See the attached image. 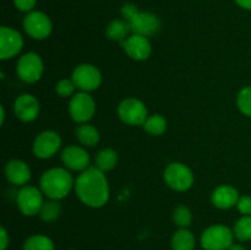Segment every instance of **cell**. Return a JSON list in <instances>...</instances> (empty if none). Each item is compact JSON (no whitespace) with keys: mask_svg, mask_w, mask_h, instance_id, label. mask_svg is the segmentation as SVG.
<instances>
[{"mask_svg":"<svg viewBox=\"0 0 251 250\" xmlns=\"http://www.w3.org/2000/svg\"><path fill=\"white\" fill-rule=\"evenodd\" d=\"M76 195L82 203L92 208H100L108 202L110 196L107 176L97 167H88L75 180Z\"/></svg>","mask_w":251,"mask_h":250,"instance_id":"6da1fadb","label":"cell"},{"mask_svg":"<svg viewBox=\"0 0 251 250\" xmlns=\"http://www.w3.org/2000/svg\"><path fill=\"white\" fill-rule=\"evenodd\" d=\"M75 186L73 176L65 168H50L44 172L39 180L42 193L51 200H61Z\"/></svg>","mask_w":251,"mask_h":250,"instance_id":"7a4b0ae2","label":"cell"},{"mask_svg":"<svg viewBox=\"0 0 251 250\" xmlns=\"http://www.w3.org/2000/svg\"><path fill=\"white\" fill-rule=\"evenodd\" d=\"M234 233L229 227L215 225L206 228L201 235V247L205 250H227L233 244Z\"/></svg>","mask_w":251,"mask_h":250,"instance_id":"3957f363","label":"cell"},{"mask_svg":"<svg viewBox=\"0 0 251 250\" xmlns=\"http://www.w3.org/2000/svg\"><path fill=\"white\" fill-rule=\"evenodd\" d=\"M164 181L176 191H186L193 186L194 174L188 166L180 162L168 164L163 173Z\"/></svg>","mask_w":251,"mask_h":250,"instance_id":"277c9868","label":"cell"},{"mask_svg":"<svg viewBox=\"0 0 251 250\" xmlns=\"http://www.w3.org/2000/svg\"><path fill=\"white\" fill-rule=\"evenodd\" d=\"M43 60L34 51L24 54L19 59L16 65V74L20 80L27 83H34L42 77L43 74Z\"/></svg>","mask_w":251,"mask_h":250,"instance_id":"5b68a950","label":"cell"},{"mask_svg":"<svg viewBox=\"0 0 251 250\" xmlns=\"http://www.w3.org/2000/svg\"><path fill=\"white\" fill-rule=\"evenodd\" d=\"M71 80L76 88L82 92H91L97 90L102 83V74L92 64H80L76 66L71 75Z\"/></svg>","mask_w":251,"mask_h":250,"instance_id":"8992f818","label":"cell"},{"mask_svg":"<svg viewBox=\"0 0 251 250\" xmlns=\"http://www.w3.org/2000/svg\"><path fill=\"white\" fill-rule=\"evenodd\" d=\"M118 115L120 120L127 125H144L147 117V108L142 100L137 98H126L118 105Z\"/></svg>","mask_w":251,"mask_h":250,"instance_id":"52a82bcc","label":"cell"},{"mask_svg":"<svg viewBox=\"0 0 251 250\" xmlns=\"http://www.w3.org/2000/svg\"><path fill=\"white\" fill-rule=\"evenodd\" d=\"M96 112V103L88 92H78L71 97L69 113L73 120L80 124H86L93 118Z\"/></svg>","mask_w":251,"mask_h":250,"instance_id":"ba28073f","label":"cell"},{"mask_svg":"<svg viewBox=\"0 0 251 250\" xmlns=\"http://www.w3.org/2000/svg\"><path fill=\"white\" fill-rule=\"evenodd\" d=\"M16 203L25 216H36L43 206V193L41 189L32 185H25L17 193Z\"/></svg>","mask_w":251,"mask_h":250,"instance_id":"9c48e42d","label":"cell"},{"mask_svg":"<svg viewBox=\"0 0 251 250\" xmlns=\"http://www.w3.org/2000/svg\"><path fill=\"white\" fill-rule=\"evenodd\" d=\"M24 28L33 39H46L50 36L53 25L50 19L42 11H31L25 16Z\"/></svg>","mask_w":251,"mask_h":250,"instance_id":"30bf717a","label":"cell"},{"mask_svg":"<svg viewBox=\"0 0 251 250\" xmlns=\"http://www.w3.org/2000/svg\"><path fill=\"white\" fill-rule=\"evenodd\" d=\"M24 48V38L21 33L11 27L2 26L0 28V59L7 60L16 56Z\"/></svg>","mask_w":251,"mask_h":250,"instance_id":"8fae6325","label":"cell"},{"mask_svg":"<svg viewBox=\"0 0 251 250\" xmlns=\"http://www.w3.org/2000/svg\"><path fill=\"white\" fill-rule=\"evenodd\" d=\"M61 146V137L53 130L41 132L33 142L34 156L41 159H48L56 154Z\"/></svg>","mask_w":251,"mask_h":250,"instance_id":"7c38bea8","label":"cell"},{"mask_svg":"<svg viewBox=\"0 0 251 250\" xmlns=\"http://www.w3.org/2000/svg\"><path fill=\"white\" fill-rule=\"evenodd\" d=\"M122 46L126 55L136 61L146 60L151 55V42L147 37L141 34L131 33L124 42H122Z\"/></svg>","mask_w":251,"mask_h":250,"instance_id":"4fadbf2b","label":"cell"},{"mask_svg":"<svg viewBox=\"0 0 251 250\" xmlns=\"http://www.w3.org/2000/svg\"><path fill=\"white\" fill-rule=\"evenodd\" d=\"M61 161L66 169L75 172H83L88 168L90 156L81 146H68L61 152Z\"/></svg>","mask_w":251,"mask_h":250,"instance_id":"5bb4252c","label":"cell"},{"mask_svg":"<svg viewBox=\"0 0 251 250\" xmlns=\"http://www.w3.org/2000/svg\"><path fill=\"white\" fill-rule=\"evenodd\" d=\"M14 110L16 117L21 122L28 123L33 122L38 117L41 105H39V102L34 96L29 95V93H25V95H21L20 97L16 98Z\"/></svg>","mask_w":251,"mask_h":250,"instance_id":"9a60e30c","label":"cell"},{"mask_svg":"<svg viewBox=\"0 0 251 250\" xmlns=\"http://www.w3.org/2000/svg\"><path fill=\"white\" fill-rule=\"evenodd\" d=\"M132 33L141 34V36L150 37L157 33L161 27V21L158 17L152 12L140 11L134 19L130 21Z\"/></svg>","mask_w":251,"mask_h":250,"instance_id":"2e32d148","label":"cell"},{"mask_svg":"<svg viewBox=\"0 0 251 250\" xmlns=\"http://www.w3.org/2000/svg\"><path fill=\"white\" fill-rule=\"evenodd\" d=\"M239 193L232 185H220L212 191L211 201L213 205L221 210H228L237 206L239 200Z\"/></svg>","mask_w":251,"mask_h":250,"instance_id":"e0dca14e","label":"cell"},{"mask_svg":"<svg viewBox=\"0 0 251 250\" xmlns=\"http://www.w3.org/2000/svg\"><path fill=\"white\" fill-rule=\"evenodd\" d=\"M5 176L14 185H25L31 179V169L20 159H12L5 166Z\"/></svg>","mask_w":251,"mask_h":250,"instance_id":"ac0fdd59","label":"cell"},{"mask_svg":"<svg viewBox=\"0 0 251 250\" xmlns=\"http://www.w3.org/2000/svg\"><path fill=\"white\" fill-rule=\"evenodd\" d=\"M132 33L130 22L126 20H113L105 28V34L109 39L117 42H124Z\"/></svg>","mask_w":251,"mask_h":250,"instance_id":"d6986e66","label":"cell"},{"mask_svg":"<svg viewBox=\"0 0 251 250\" xmlns=\"http://www.w3.org/2000/svg\"><path fill=\"white\" fill-rule=\"evenodd\" d=\"M195 244V237L188 228H180L174 233L173 238H172V249L173 250H194Z\"/></svg>","mask_w":251,"mask_h":250,"instance_id":"ffe728a7","label":"cell"},{"mask_svg":"<svg viewBox=\"0 0 251 250\" xmlns=\"http://www.w3.org/2000/svg\"><path fill=\"white\" fill-rule=\"evenodd\" d=\"M118 162V153L113 149H103L97 153L95 158L96 167L103 173L114 169Z\"/></svg>","mask_w":251,"mask_h":250,"instance_id":"44dd1931","label":"cell"},{"mask_svg":"<svg viewBox=\"0 0 251 250\" xmlns=\"http://www.w3.org/2000/svg\"><path fill=\"white\" fill-rule=\"evenodd\" d=\"M76 137L83 146L93 147L100 142V132L93 125L82 124L76 129Z\"/></svg>","mask_w":251,"mask_h":250,"instance_id":"7402d4cb","label":"cell"},{"mask_svg":"<svg viewBox=\"0 0 251 250\" xmlns=\"http://www.w3.org/2000/svg\"><path fill=\"white\" fill-rule=\"evenodd\" d=\"M24 250H54V243L47 235L34 234L25 240Z\"/></svg>","mask_w":251,"mask_h":250,"instance_id":"603a6c76","label":"cell"},{"mask_svg":"<svg viewBox=\"0 0 251 250\" xmlns=\"http://www.w3.org/2000/svg\"><path fill=\"white\" fill-rule=\"evenodd\" d=\"M61 213V205L58 202V200H51L49 199L48 201H44L41 211L38 215L41 216L44 222H54L58 220Z\"/></svg>","mask_w":251,"mask_h":250,"instance_id":"cb8c5ba5","label":"cell"},{"mask_svg":"<svg viewBox=\"0 0 251 250\" xmlns=\"http://www.w3.org/2000/svg\"><path fill=\"white\" fill-rule=\"evenodd\" d=\"M142 126L149 134L153 135V136H158V135H162L167 130V120L159 114L150 115Z\"/></svg>","mask_w":251,"mask_h":250,"instance_id":"d4e9b609","label":"cell"},{"mask_svg":"<svg viewBox=\"0 0 251 250\" xmlns=\"http://www.w3.org/2000/svg\"><path fill=\"white\" fill-rule=\"evenodd\" d=\"M234 237L240 242L251 240V216H243L235 222L233 228Z\"/></svg>","mask_w":251,"mask_h":250,"instance_id":"484cf974","label":"cell"},{"mask_svg":"<svg viewBox=\"0 0 251 250\" xmlns=\"http://www.w3.org/2000/svg\"><path fill=\"white\" fill-rule=\"evenodd\" d=\"M173 222L179 228H188L193 222V213L186 206H178L173 212Z\"/></svg>","mask_w":251,"mask_h":250,"instance_id":"4316f807","label":"cell"},{"mask_svg":"<svg viewBox=\"0 0 251 250\" xmlns=\"http://www.w3.org/2000/svg\"><path fill=\"white\" fill-rule=\"evenodd\" d=\"M237 104L244 115L251 117V86L242 88L237 96Z\"/></svg>","mask_w":251,"mask_h":250,"instance_id":"83f0119b","label":"cell"},{"mask_svg":"<svg viewBox=\"0 0 251 250\" xmlns=\"http://www.w3.org/2000/svg\"><path fill=\"white\" fill-rule=\"evenodd\" d=\"M75 90L76 86L71 78L70 80H69V78H63V80H60L55 85L56 95L60 96V97L63 98L73 97V96L75 95Z\"/></svg>","mask_w":251,"mask_h":250,"instance_id":"f1b7e54d","label":"cell"},{"mask_svg":"<svg viewBox=\"0 0 251 250\" xmlns=\"http://www.w3.org/2000/svg\"><path fill=\"white\" fill-rule=\"evenodd\" d=\"M139 9H137L136 5L131 4V2H127V4L123 5L122 10H120V14H122L123 19L126 20L127 22L131 21L137 14H139Z\"/></svg>","mask_w":251,"mask_h":250,"instance_id":"f546056e","label":"cell"},{"mask_svg":"<svg viewBox=\"0 0 251 250\" xmlns=\"http://www.w3.org/2000/svg\"><path fill=\"white\" fill-rule=\"evenodd\" d=\"M237 208L243 216H251V198L248 195L240 196L238 200Z\"/></svg>","mask_w":251,"mask_h":250,"instance_id":"4dcf8cb0","label":"cell"},{"mask_svg":"<svg viewBox=\"0 0 251 250\" xmlns=\"http://www.w3.org/2000/svg\"><path fill=\"white\" fill-rule=\"evenodd\" d=\"M37 0H14L15 7L22 12L33 11V7L36 6Z\"/></svg>","mask_w":251,"mask_h":250,"instance_id":"1f68e13d","label":"cell"},{"mask_svg":"<svg viewBox=\"0 0 251 250\" xmlns=\"http://www.w3.org/2000/svg\"><path fill=\"white\" fill-rule=\"evenodd\" d=\"M9 235H7L6 229L4 227L0 228V250H6L7 245H9Z\"/></svg>","mask_w":251,"mask_h":250,"instance_id":"d6a6232c","label":"cell"},{"mask_svg":"<svg viewBox=\"0 0 251 250\" xmlns=\"http://www.w3.org/2000/svg\"><path fill=\"white\" fill-rule=\"evenodd\" d=\"M235 2L243 9L251 10V0H235Z\"/></svg>","mask_w":251,"mask_h":250,"instance_id":"836d02e7","label":"cell"},{"mask_svg":"<svg viewBox=\"0 0 251 250\" xmlns=\"http://www.w3.org/2000/svg\"><path fill=\"white\" fill-rule=\"evenodd\" d=\"M227 250H245V248L240 244H232Z\"/></svg>","mask_w":251,"mask_h":250,"instance_id":"e575fe53","label":"cell"},{"mask_svg":"<svg viewBox=\"0 0 251 250\" xmlns=\"http://www.w3.org/2000/svg\"><path fill=\"white\" fill-rule=\"evenodd\" d=\"M0 110H1V120H0V122H1V124H4V122H5V109H4V105H1V107H0Z\"/></svg>","mask_w":251,"mask_h":250,"instance_id":"d590c367","label":"cell"}]
</instances>
